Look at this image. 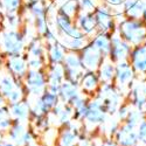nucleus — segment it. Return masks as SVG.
Masks as SVG:
<instances>
[{"mask_svg":"<svg viewBox=\"0 0 146 146\" xmlns=\"http://www.w3.org/2000/svg\"><path fill=\"white\" fill-rule=\"evenodd\" d=\"M26 43L27 41L21 29H5L1 33L0 49L6 57L23 54Z\"/></svg>","mask_w":146,"mask_h":146,"instance_id":"nucleus-1","label":"nucleus"},{"mask_svg":"<svg viewBox=\"0 0 146 146\" xmlns=\"http://www.w3.org/2000/svg\"><path fill=\"white\" fill-rule=\"evenodd\" d=\"M105 110L102 105V103L100 102V100H92L90 103H88V110L86 113V120L89 124H101L105 119Z\"/></svg>","mask_w":146,"mask_h":146,"instance_id":"nucleus-11","label":"nucleus"},{"mask_svg":"<svg viewBox=\"0 0 146 146\" xmlns=\"http://www.w3.org/2000/svg\"><path fill=\"white\" fill-rule=\"evenodd\" d=\"M74 22L77 28L87 36L88 39H91L97 33V26L92 12H84L80 11L74 18Z\"/></svg>","mask_w":146,"mask_h":146,"instance_id":"nucleus-9","label":"nucleus"},{"mask_svg":"<svg viewBox=\"0 0 146 146\" xmlns=\"http://www.w3.org/2000/svg\"><path fill=\"white\" fill-rule=\"evenodd\" d=\"M81 95L80 92V86L77 84H72L68 81H64L60 87V92H58V98L60 102L64 104H70L72 101Z\"/></svg>","mask_w":146,"mask_h":146,"instance_id":"nucleus-18","label":"nucleus"},{"mask_svg":"<svg viewBox=\"0 0 146 146\" xmlns=\"http://www.w3.org/2000/svg\"><path fill=\"white\" fill-rule=\"evenodd\" d=\"M57 11L62 12L63 14L70 17L74 19L76 17V14L80 12V7H78V1L77 0H66L57 7Z\"/></svg>","mask_w":146,"mask_h":146,"instance_id":"nucleus-27","label":"nucleus"},{"mask_svg":"<svg viewBox=\"0 0 146 146\" xmlns=\"http://www.w3.org/2000/svg\"><path fill=\"white\" fill-rule=\"evenodd\" d=\"M20 15L19 13H11L4 15V22H5V29H20Z\"/></svg>","mask_w":146,"mask_h":146,"instance_id":"nucleus-29","label":"nucleus"},{"mask_svg":"<svg viewBox=\"0 0 146 146\" xmlns=\"http://www.w3.org/2000/svg\"><path fill=\"white\" fill-rule=\"evenodd\" d=\"M9 112L14 119H17L18 121H22L27 119L29 116V105L23 100L17 103H12L9 104Z\"/></svg>","mask_w":146,"mask_h":146,"instance_id":"nucleus-23","label":"nucleus"},{"mask_svg":"<svg viewBox=\"0 0 146 146\" xmlns=\"http://www.w3.org/2000/svg\"><path fill=\"white\" fill-rule=\"evenodd\" d=\"M12 125L9 106H0V130H7Z\"/></svg>","mask_w":146,"mask_h":146,"instance_id":"nucleus-30","label":"nucleus"},{"mask_svg":"<svg viewBox=\"0 0 146 146\" xmlns=\"http://www.w3.org/2000/svg\"><path fill=\"white\" fill-rule=\"evenodd\" d=\"M60 43L62 44L67 50L70 52H81L89 42L88 38L84 39H58Z\"/></svg>","mask_w":146,"mask_h":146,"instance_id":"nucleus-26","label":"nucleus"},{"mask_svg":"<svg viewBox=\"0 0 146 146\" xmlns=\"http://www.w3.org/2000/svg\"><path fill=\"white\" fill-rule=\"evenodd\" d=\"M100 83H101V81H100L97 71L86 70L83 76H82V78H81L80 88L82 89L83 92H87L88 95H90L100 88Z\"/></svg>","mask_w":146,"mask_h":146,"instance_id":"nucleus-19","label":"nucleus"},{"mask_svg":"<svg viewBox=\"0 0 146 146\" xmlns=\"http://www.w3.org/2000/svg\"><path fill=\"white\" fill-rule=\"evenodd\" d=\"M131 58L132 67L137 71H146V47H137L129 56Z\"/></svg>","mask_w":146,"mask_h":146,"instance_id":"nucleus-21","label":"nucleus"},{"mask_svg":"<svg viewBox=\"0 0 146 146\" xmlns=\"http://www.w3.org/2000/svg\"><path fill=\"white\" fill-rule=\"evenodd\" d=\"M28 69L33 70H42L47 67V58L43 57H27Z\"/></svg>","mask_w":146,"mask_h":146,"instance_id":"nucleus-31","label":"nucleus"},{"mask_svg":"<svg viewBox=\"0 0 146 146\" xmlns=\"http://www.w3.org/2000/svg\"><path fill=\"white\" fill-rule=\"evenodd\" d=\"M23 83L22 80L14 77L13 75H11L8 71L0 74V94H1L5 100L18 88H22Z\"/></svg>","mask_w":146,"mask_h":146,"instance_id":"nucleus-13","label":"nucleus"},{"mask_svg":"<svg viewBox=\"0 0 146 146\" xmlns=\"http://www.w3.org/2000/svg\"><path fill=\"white\" fill-rule=\"evenodd\" d=\"M132 78H133V70L127 61L125 60V61L117 62L116 74H115L117 88H124L126 86H130Z\"/></svg>","mask_w":146,"mask_h":146,"instance_id":"nucleus-10","label":"nucleus"},{"mask_svg":"<svg viewBox=\"0 0 146 146\" xmlns=\"http://www.w3.org/2000/svg\"><path fill=\"white\" fill-rule=\"evenodd\" d=\"M130 94L131 104L139 110L143 109V106L146 104V82H139L136 86H133Z\"/></svg>","mask_w":146,"mask_h":146,"instance_id":"nucleus-20","label":"nucleus"},{"mask_svg":"<svg viewBox=\"0 0 146 146\" xmlns=\"http://www.w3.org/2000/svg\"><path fill=\"white\" fill-rule=\"evenodd\" d=\"M75 22L74 19L63 14L62 12L57 11V13L53 20V28L55 29L57 38H66L67 34L70 32V29L74 27Z\"/></svg>","mask_w":146,"mask_h":146,"instance_id":"nucleus-12","label":"nucleus"},{"mask_svg":"<svg viewBox=\"0 0 146 146\" xmlns=\"http://www.w3.org/2000/svg\"><path fill=\"white\" fill-rule=\"evenodd\" d=\"M89 43L95 47L97 50L101 52V54L108 58L110 54V48H111V36L108 33H100L97 32L91 39H89Z\"/></svg>","mask_w":146,"mask_h":146,"instance_id":"nucleus-15","label":"nucleus"},{"mask_svg":"<svg viewBox=\"0 0 146 146\" xmlns=\"http://www.w3.org/2000/svg\"><path fill=\"white\" fill-rule=\"evenodd\" d=\"M80 55L82 58L84 69L88 71H97L98 68L101 67V64L103 63V61L105 60V57L101 54V52L97 50L89 42L80 52Z\"/></svg>","mask_w":146,"mask_h":146,"instance_id":"nucleus-6","label":"nucleus"},{"mask_svg":"<svg viewBox=\"0 0 146 146\" xmlns=\"http://www.w3.org/2000/svg\"><path fill=\"white\" fill-rule=\"evenodd\" d=\"M25 91L35 97H40L47 90V75L46 70H33L28 69L27 74L22 78Z\"/></svg>","mask_w":146,"mask_h":146,"instance_id":"nucleus-2","label":"nucleus"},{"mask_svg":"<svg viewBox=\"0 0 146 146\" xmlns=\"http://www.w3.org/2000/svg\"><path fill=\"white\" fill-rule=\"evenodd\" d=\"M46 50H47L48 63H50V64H62L66 57V53L68 52L60 43V41H56L52 44H47Z\"/></svg>","mask_w":146,"mask_h":146,"instance_id":"nucleus-16","label":"nucleus"},{"mask_svg":"<svg viewBox=\"0 0 146 146\" xmlns=\"http://www.w3.org/2000/svg\"><path fill=\"white\" fill-rule=\"evenodd\" d=\"M139 124L125 120L124 124L116 131V143L118 146H138L137 127Z\"/></svg>","mask_w":146,"mask_h":146,"instance_id":"nucleus-4","label":"nucleus"},{"mask_svg":"<svg viewBox=\"0 0 146 146\" xmlns=\"http://www.w3.org/2000/svg\"><path fill=\"white\" fill-rule=\"evenodd\" d=\"M27 55L23 53L20 55H14L6 57L5 61V68L6 71H8L11 75H13L17 78L22 80L28 71V66H27Z\"/></svg>","mask_w":146,"mask_h":146,"instance_id":"nucleus-7","label":"nucleus"},{"mask_svg":"<svg viewBox=\"0 0 146 146\" xmlns=\"http://www.w3.org/2000/svg\"><path fill=\"white\" fill-rule=\"evenodd\" d=\"M124 11L131 19H138L144 14L145 6L140 0H124Z\"/></svg>","mask_w":146,"mask_h":146,"instance_id":"nucleus-24","label":"nucleus"},{"mask_svg":"<svg viewBox=\"0 0 146 146\" xmlns=\"http://www.w3.org/2000/svg\"><path fill=\"white\" fill-rule=\"evenodd\" d=\"M23 0H0V7L5 14L19 13L23 7Z\"/></svg>","mask_w":146,"mask_h":146,"instance_id":"nucleus-28","label":"nucleus"},{"mask_svg":"<svg viewBox=\"0 0 146 146\" xmlns=\"http://www.w3.org/2000/svg\"><path fill=\"white\" fill-rule=\"evenodd\" d=\"M62 66L64 68L69 69H76V70H86L82 63V58L80 55V52H70L68 50L66 53V57Z\"/></svg>","mask_w":146,"mask_h":146,"instance_id":"nucleus-25","label":"nucleus"},{"mask_svg":"<svg viewBox=\"0 0 146 146\" xmlns=\"http://www.w3.org/2000/svg\"><path fill=\"white\" fill-rule=\"evenodd\" d=\"M77 1H78L80 11H84V12H94L95 8L97 7L96 0H77Z\"/></svg>","mask_w":146,"mask_h":146,"instance_id":"nucleus-33","label":"nucleus"},{"mask_svg":"<svg viewBox=\"0 0 146 146\" xmlns=\"http://www.w3.org/2000/svg\"><path fill=\"white\" fill-rule=\"evenodd\" d=\"M105 1L111 6H119L124 3V0H105Z\"/></svg>","mask_w":146,"mask_h":146,"instance_id":"nucleus-34","label":"nucleus"},{"mask_svg":"<svg viewBox=\"0 0 146 146\" xmlns=\"http://www.w3.org/2000/svg\"><path fill=\"white\" fill-rule=\"evenodd\" d=\"M96 26H97V32L100 33H109L110 31H113L115 27V18L112 14V11L110 7L100 5L95 8L92 12Z\"/></svg>","mask_w":146,"mask_h":146,"instance_id":"nucleus-5","label":"nucleus"},{"mask_svg":"<svg viewBox=\"0 0 146 146\" xmlns=\"http://www.w3.org/2000/svg\"><path fill=\"white\" fill-rule=\"evenodd\" d=\"M130 54H131L130 43L123 40L119 35H112L109 60L112 61V62H120V61H125L130 56Z\"/></svg>","mask_w":146,"mask_h":146,"instance_id":"nucleus-8","label":"nucleus"},{"mask_svg":"<svg viewBox=\"0 0 146 146\" xmlns=\"http://www.w3.org/2000/svg\"><path fill=\"white\" fill-rule=\"evenodd\" d=\"M100 81L103 83H111L115 80V74H116V66L113 64L112 61L105 58L103 63L97 70Z\"/></svg>","mask_w":146,"mask_h":146,"instance_id":"nucleus-22","label":"nucleus"},{"mask_svg":"<svg viewBox=\"0 0 146 146\" xmlns=\"http://www.w3.org/2000/svg\"><path fill=\"white\" fill-rule=\"evenodd\" d=\"M138 146H146V120L144 119L137 127Z\"/></svg>","mask_w":146,"mask_h":146,"instance_id":"nucleus-32","label":"nucleus"},{"mask_svg":"<svg viewBox=\"0 0 146 146\" xmlns=\"http://www.w3.org/2000/svg\"><path fill=\"white\" fill-rule=\"evenodd\" d=\"M47 75V83L49 86L61 87V84L64 82V69L62 64H50L44 68Z\"/></svg>","mask_w":146,"mask_h":146,"instance_id":"nucleus-17","label":"nucleus"},{"mask_svg":"<svg viewBox=\"0 0 146 146\" xmlns=\"http://www.w3.org/2000/svg\"><path fill=\"white\" fill-rule=\"evenodd\" d=\"M25 54L28 57H43L47 58L46 44L40 35H34L31 40L27 41L25 47Z\"/></svg>","mask_w":146,"mask_h":146,"instance_id":"nucleus-14","label":"nucleus"},{"mask_svg":"<svg viewBox=\"0 0 146 146\" xmlns=\"http://www.w3.org/2000/svg\"><path fill=\"white\" fill-rule=\"evenodd\" d=\"M118 32L121 39L132 44H139L144 40L146 34L145 28L140 25L139 21L135 19L123 20L119 25Z\"/></svg>","mask_w":146,"mask_h":146,"instance_id":"nucleus-3","label":"nucleus"}]
</instances>
